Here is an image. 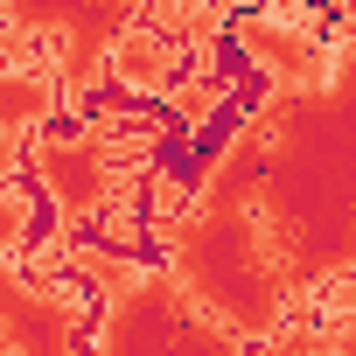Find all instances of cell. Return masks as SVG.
Listing matches in <instances>:
<instances>
[{
  "instance_id": "1",
  "label": "cell",
  "mask_w": 356,
  "mask_h": 356,
  "mask_svg": "<svg viewBox=\"0 0 356 356\" xmlns=\"http://www.w3.org/2000/svg\"><path fill=\"white\" fill-rule=\"evenodd\" d=\"M356 266V49L321 84L273 98L210 161L189 210L168 224V273L245 342L280 335L307 293Z\"/></svg>"
},
{
  "instance_id": "2",
  "label": "cell",
  "mask_w": 356,
  "mask_h": 356,
  "mask_svg": "<svg viewBox=\"0 0 356 356\" xmlns=\"http://www.w3.org/2000/svg\"><path fill=\"white\" fill-rule=\"evenodd\" d=\"M70 266L91 286H105V314L91 328L105 356H161V349L210 356V349H238V335L224 321H210L168 266H126V259H105V252H84V245L70 252Z\"/></svg>"
},
{
  "instance_id": "3",
  "label": "cell",
  "mask_w": 356,
  "mask_h": 356,
  "mask_svg": "<svg viewBox=\"0 0 356 356\" xmlns=\"http://www.w3.org/2000/svg\"><path fill=\"white\" fill-rule=\"evenodd\" d=\"M119 133H126V126H105V133L84 126V133H42V140L29 147V161H35V175H42V189H49L63 231L105 217V210L133 189V175H140V161H147V140H119Z\"/></svg>"
},
{
  "instance_id": "4",
  "label": "cell",
  "mask_w": 356,
  "mask_h": 356,
  "mask_svg": "<svg viewBox=\"0 0 356 356\" xmlns=\"http://www.w3.org/2000/svg\"><path fill=\"white\" fill-rule=\"evenodd\" d=\"M29 217H35V196L29 189H0V342L56 356V349H70L84 335V321H77V300H49V293H35L15 273V245H22Z\"/></svg>"
},
{
  "instance_id": "5",
  "label": "cell",
  "mask_w": 356,
  "mask_h": 356,
  "mask_svg": "<svg viewBox=\"0 0 356 356\" xmlns=\"http://www.w3.org/2000/svg\"><path fill=\"white\" fill-rule=\"evenodd\" d=\"M8 15L29 35L56 42V70L70 77V91H91L112 35L133 22V0H8Z\"/></svg>"
},
{
  "instance_id": "6",
  "label": "cell",
  "mask_w": 356,
  "mask_h": 356,
  "mask_svg": "<svg viewBox=\"0 0 356 356\" xmlns=\"http://www.w3.org/2000/svg\"><path fill=\"white\" fill-rule=\"evenodd\" d=\"M231 29H238V49H245L273 84H321L328 63H335L314 29H293V22H280L273 8H245V15H231Z\"/></svg>"
},
{
  "instance_id": "7",
  "label": "cell",
  "mask_w": 356,
  "mask_h": 356,
  "mask_svg": "<svg viewBox=\"0 0 356 356\" xmlns=\"http://www.w3.org/2000/svg\"><path fill=\"white\" fill-rule=\"evenodd\" d=\"M105 70L119 77V84H133V91H175V42H168V29L154 22H126L119 35H112V49H105Z\"/></svg>"
},
{
  "instance_id": "8",
  "label": "cell",
  "mask_w": 356,
  "mask_h": 356,
  "mask_svg": "<svg viewBox=\"0 0 356 356\" xmlns=\"http://www.w3.org/2000/svg\"><path fill=\"white\" fill-rule=\"evenodd\" d=\"M56 112V84L49 70H0V126L8 133H29Z\"/></svg>"
},
{
  "instance_id": "9",
  "label": "cell",
  "mask_w": 356,
  "mask_h": 356,
  "mask_svg": "<svg viewBox=\"0 0 356 356\" xmlns=\"http://www.w3.org/2000/svg\"><path fill=\"white\" fill-rule=\"evenodd\" d=\"M349 35H356V0H349Z\"/></svg>"
}]
</instances>
